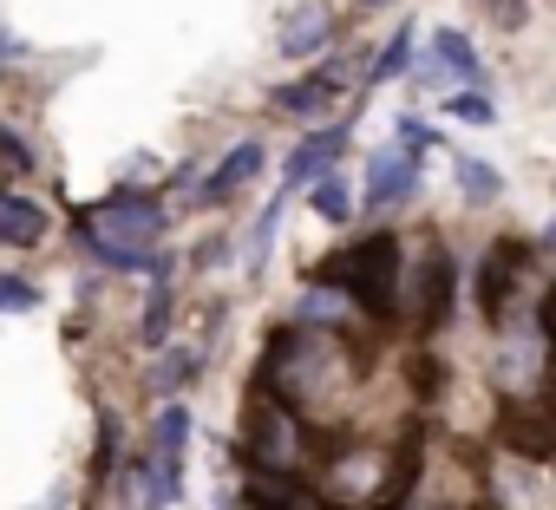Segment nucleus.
I'll list each match as a JSON object with an SVG mask.
<instances>
[{"label":"nucleus","instance_id":"nucleus-1","mask_svg":"<svg viewBox=\"0 0 556 510\" xmlns=\"http://www.w3.org/2000/svg\"><path fill=\"white\" fill-rule=\"evenodd\" d=\"M184 451H190V406L184 399H170L164 412H157V425H151V451L144 458H131L125 464V510H170L177 497H184Z\"/></svg>","mask_w":556,"mask_h":510},{"label":"nucleus","instance_id":"nucleus-2","mask_svg":"<svg viewBox=\"0 0 556 510\" xmlns=\"http://www.w3.org/2000/svg\"><path fill=\"white\" fill-rule=\"evenodd\" d=\"M321 282H334L361 315H393V302H400V242L387 235V229H374V235H361V242H348L334 263H321Z\"/></svg>","mask_w":556,"mask_h":510},{"label":"nucleus","instance_id":"nucleus-3","mask_svg":"<svg viewBox=\"0 0 556 510\" xmlns=\"http://www.w3.org/2000/svg\"><path fill=\"white\" fill-rule=\"evenodd\" d=\"M249 471H295V458H302V419L282 406V399H255V412H249Z\"/></svg>","mask_w":556,"mask_h":510},{"label":"nucleus","instance_id":"nucleus-4","mask_svg":"<svg viewBox=\"0 0 556 510\" xmlns=\"http://www.w3.org/2000/svg\"><path fill=\"white\" fill-rule=\"evenodd\" d=\"M452 289H458V269H452V255L432 242L419 255V269H413V302H406V315H413L419 334H439L452 321Z\"/></svg>","mask_w":556,"mask_h":510},{"label":"nucleus","instance_id":"nucleus-5","mask_svg":"<svg viewBox=\"0 0 556 510\" xmlns=\"http://www.w3.org/2000/svg\"><path fill=\"white\" fill-rule=\"evenodd\" d=\"M341 151H348V125H315V131H302L295 151H289V170H282V196L315 190L321 177H334V170H341Z\"/></svg>","mask_w":556,"mask_h":510},{"label":"nucleus","instance_id":"nucleus-6","mask_svg":"<svg viewBox=\"0 0 556 510\" xmlns=\"http://www.w3.org/2000/svg\"><path fill=\"white\" fill-rule=\"evenodd\" d=\"M523 263H530V248H517V242H491V248H484V263H478V302H484L491 321H510Z\"/></svg>","mask_w":556,"mask_h":510},{"label":"nucleus","instance_id":"nucleus-7","mask_svg":"<svg viewBox=\"0 0 556 510\" xmlns=\"http://www.w3.org/2000/svg\"><path fill=\"white\" fill-rule=\"evenodd\" d=\"M413 190H419V157H413V151L387 144V151H374V157H367V209L413 203Z\"/></svg>","mask_w":556,"mask_h":510},{"label":"nucleus","instance_id":"nucleus-8","mask_svg":"<svg viewBox=\"0 0 556 510\" xmlns=\"http://www.w3.org/2000/svg\"><path fill=\"white\" fill-rule=\"evenodd\" d=\"M341 86H348V60H328V66H315L308 79L282 86V92H275V105H282L289 118H321V112H334Z\"/></svg>","mask_w":556,"mask_h":510},{"label":"nucleus","instance_id":"nucleus-9","mask_svg":"<svg viewBox=\"0 0 556 510\" xmlns=\"http://www.w3.org/2000/svg\"><path fill=\"white\" fill-rule=\"evenodd\" d=\"M249 510H341V503L321 497L315 484L275 477V471H249Z\"/></svg>","mask_w":556,"mask_h":510},{"label":"nucleus","instance_id":"nucleus-10","mask_svg":"<svg viewBox=\"0 0 556 510\" xmlns=\"http://www.w3.org/2000/svg\"><path fill=\"white\" fill-rule=\"evenodd\" d=\"M255 170H262V144H255V138H242V144H229V151H223L216 177H203V183H197V196H203V203H223V196H236Z\"/></svg>","mask_w":556,"mask_h":510},{"label":"nucleus","instance_id":"nucleus-11","mask_svg":"<svg viewBox=\"0 0 556 510\" xmlns=\"http://www.w3.org/2000/svg\"><path fill=\"white\" fill-rule=\"evenodd\" d=\"M432 66H445L452 79H465V92H478V79H484V60H478L471 34H458V27H439L432 34Z\"/></svg>","mask_w":556,"mask_h":510},{"label":"nucleus","instance_id":"nucleus-12","mask_svg":"<svg viewBox=\"0 0 556 510\" xmlns=\"http://www.w3.org/2000/svg\"><path fill=\"white\" fill-rule=\"evenodd\" d=\"M334 40V14L328 8H302L289 27H282V60H308V53H321Z\"/></svg>","mask_w":556,"mask_h":510},{"label":"nucleus","instance_id":"nucleus-13","mask_svg":"<svg viewBox=\"0 0 556 510\" xmlns=\"http://www.w3.org/2000/svg\"><path fill=\"white\" fill-rule=\"evenodd\" d=\"M47 235V209L27 196H0V242H40Z\"/></svg>","mask_w":556,"mask_h":510},{"label":"nucleus","instance_id":"nucleus-14","mask_svg":"<svg viewBox=\"0 0 556 510\" xmlns=\"http://www.w3.org/2000/svg\"><path fill=\"white\" fill-rule=\"evenodd\" d=\"M413 73V21H400L393 27V40L380 47V60H374V73H367V86H387V79H406Z\"/></svg>","mask_w":556,"mask_h":510},{"label":"nucleus","instance_id":"nucleus-15","mask_svg":"<svg viewBox=\"0 0 556 510\" xmlns=\"http://www.w3.org/2000/svg\"><path fill=\"white\" fill-rule=\"evenodd\" d=\"M458 190H465V203H497L504 177H497V164H484V157H458Z\"/></svg>","mask_w":556,"mask_h":510},{"label":"nucleus","instance_id":"nucleus-16","mask_svg":"<svg viewBox=\"0 0 556 510\" xmlns=\"http://www.w3.org/2000/svg\"><path fill=\"white\" fill-rule=\"evenodd\" d=\"M308 203H315V216H321V222H354V190L341 183V170H334V177H321V183L308 190Z\"/></svg>","mask_w":556,"mask_h":510},{"label":"nucleus","instance_id":"nucleus-17","mask_svg":"<svg viewBox=\"0 0 556 510\" xmlns=\"http://www.w3.org/2000/svg\"><path fill=\"white\" fill-rule=\"evenodd\" d=\"M138 334H144V347H164V341H170V282H157V289H151Z\"/></svg>","mask_w":556,"mask_h":510},{"label":"nucleus","instance_id":"nucleus-18","mask_svg":"<svg viewBox=\"0 0 556 510\" xmlns=\"http://www.w3.org/2000/svg\"><path fill=\"white\" fill-rule=\"evenodd\" d=\"M445 118H465V125H497V105L484 92H445Z\"/></svg>","mask_w":556,"mask_h":510},{"label":"nucleus","instance_id":"nucleus-19","mask_svg":"<svg viewBox=\"0 0 556 510\" xmlns=\"http://www.w3.org/2000/svg\"><path fill=\"white\" fill-rule=\"evenodd\" d=\"M40 308V289L27 276H0V315H34Z\"/></svg>","mask_w":556,"mask_h":510},{"label":"nucleus","instance_id":"nucleus-20","mask_svg":"<svg viewBox=\"0 0 556 510\" xmlns=\"http://www.w3.org/2000/svg\"><path fill=\"white\" fill-rule=\"evenodd\" d=\"M197 367H203V347H177V354L164 360L157 386H190V380H197Z\"/></svg>","mask_w":556,"mask_h":510},{"label":"nucleus","instance_id":"nucleus-21","mask_svg":"<svg viewBox=\"0 0 556 510\" xmlns=\"http://www.w3.org/2000/svg\"><path fill=\"white\" fill-rule=\"evenodd\" d=\"M393 138H400V151H413V157L439 144V131H432V125H419V118H393Z\"/></svg>","mask_w":556,"mask_h":510},{"label":"nucleus","instance_id":"nucleus-22","mask_svg":"<svg viewBox=\"0 0 556 510\" xmlns=\"http://www.w3.org/2000/svg\"><path fill=\"white\" fill-rule=\"evenodd\" d=\"M112 458H118V425H112V412H105V419H99V471H92L99 484L112 477Z\"/></svg>","mask_w":556,"mask_h":510},{"label":"nucleus","instance_id":"nucleus-23","mask_svg":"<svg viewBox=\"0 0 556 510\" xmlns=\"http://www.w3.org/2000/svg\"><path fill=\"white\" fill-rule=\"evenodd\" d=\"M497 8H504V14H510V21H523V0H497Z\"/></svg>","mask_w":556,"mask_h":510},{"label":"nucleus","instance_id":"nucleus-24","mask_svg":"<svg viewBox=\"0 0 556 510\" xmlns=\"http://www.w3.org/2000/svg\"><path fill=\"white\" fill-rule=\"evenodd\" d=\"M543 248H556V216H549V229H543Z\"/></svg>","mask_w":556,"mask_h":510},{"label":"nucleus","instance_id":"nucleus-25","mask_svg":"<svg viewBox=\"0 0 556 510\" xmlns=\"http://www.w3.org/2000/svg\"><path fill=\"white\" fill-rule=\"evenodd\" d=\"M354 8H393V0H354Z\"/></svg>","mask_w":556,"mask_h":510}]
</instances>
